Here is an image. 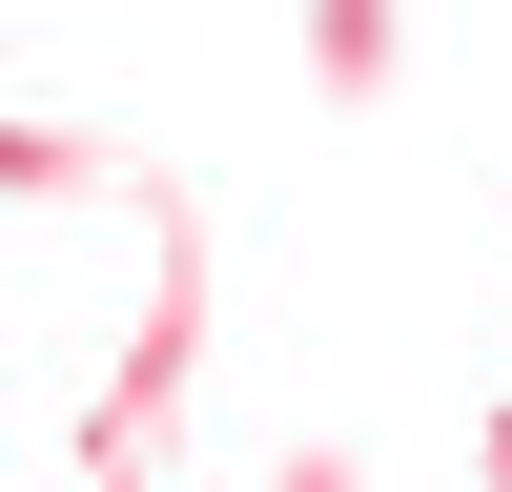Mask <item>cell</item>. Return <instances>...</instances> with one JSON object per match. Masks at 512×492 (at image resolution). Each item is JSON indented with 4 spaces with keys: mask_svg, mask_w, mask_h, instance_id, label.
I'll use <instances>...</instances> for the list:
<instances>
[{
    "mask_svg": "<svg viewBox=\"0 0 512 492\" xmlns=\"http://www.w3.org/2000/svg\"><path fill=\"white\" fill-rule=\"evenodd\" d=\"M390 62H410V0H308V82L328 103H369Z\"/></svg>",
    "mask_w": 512,
    "mask_h": 492,
    "instance_id": "obj_1",
    "label": "cell"
}]
</instances>
